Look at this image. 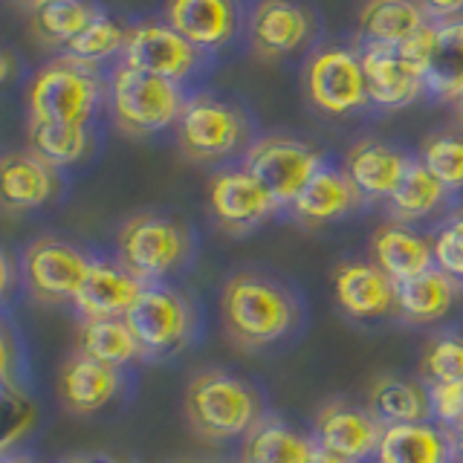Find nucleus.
<instances>
[{
	"mask_svg": "<svg viewBox=\"0 0 463 463\" xmlns=\"http://www.w3.org/2000/svg\"><path fill=\"white\" fill-rule=\"evenodd\" d=\"M221 307L232 339L246 347L279 342L298 322V307L287 289L252 272L232 275L223 287Z\"/></svg>",
	"mask_w": 463,
	"mask_h": 463,
	"instance_id": "f257e3e1",
	"label": "nucleus"
},
{
	"mask_svg": "<svg viewBox=\"0 0 463 463\" xmlns=\"http://www.w3.org/2000/svg\"><path fill=\"white\" fill-rule=\"evenodd\" d=\"M258 394L223 371L197 373L185 388L188 423L206 440H232L258 426Z\"/></svg>",
	"mask_w": 463,
	"mask_h": 463,
	"instance_id": "f03ea898",
	"label": "nucleus"
},
{
	"mask_svg": "<svg viewBox=\"0 0 463 463\" xmlns=\"http://www.w3.org/2000/svg\"><path fill=\"white\" fill-rule=\"evenodd\" d=\"M185 99L177 81L159 79L134 67H116L110 76V110L122 134L148 137L177 125Z\"/></svg>",
	"mask_w": 463,
	"mask_h": 463,
	"instance_id": "7ed1b4c3",
	"label": "nucleus"
},
{
	"mask_svg": "<svg viewBox=\"0 0 463 463\" xmlns=\"http://www.w3.org/2000/svg\"><path fill=\"white\" fill-rule=\"evenodd\" d=\"M29 116L38 122L87 125L99 101V81L87 64L72 58L43 64L29 81Z\"/></svg>",
	"mask_w": 463,
	"mask_h": 463,
	"instance_id": "20e7f679",
	"label": "nucleus"
},
{
	"mask_svg": "<svg viewBox=\"0 0 463 463\" xmlns=\"http://www.w3.org/2000/svg\"><path fill=\"white\" fill-rule=\"evenodd\" d=\"M119 260L122 267L145 281H156L183 264L188 252V235L180 223L159 214H134L119 229Z\"/></svg>",
	"mask_w": 463,
	"mask_h": 463,
	"instance_id": "39448f33",
	"label": "nucleus"
},
{
	"mask_svg": "<svg viewBox=\"0 0 463 463\" xmlns=\"http://www.w3.org/2000/svg\"><path fill=\"white\" fill-rule=\"evenodd\" d=\"M243 168L267 188V194L279 206H293L304 185L322 168V156L307 142L289 137H264L250 145L243 156Z\"/></svg>",
	"mask_w": 463,
	"mask_h": 463,
	"instance_id": "423d86ee",
	"label": "nucleus"
},
{
	"mask_svg": "<svg viewBox=\"0 0 463 463\" xmlns=\"http://www.w3.org/2000/svg\"><path fill=\"white\" fill-rule=\"evenodd\" d=\"M180 148L194 163H214L235 154L246 139L243 116L214 96H192L185 99L183 113L177 119Z\"/></svg>",
	"mask_w": 463,
	"mask_h": 463,
	"instance_id": "0eeeda50",
	"label": "nucleus"
},
{
	"mask_svg": "<svg viewBox=\"0 0 463 463\" xmlns=\"http://www.w3.org/2000/svg\"><path fill=\"white\" fill-rule=\"evenodd\" d=\"M304 90L330 116H345L371 101L359 55L347 50H318L304 67Z\"/></svg>",
	"mask_w": 463,
	"mask_h": 463,
	"instance_id": "6e6552de",
	"label": "nucleus"
},
{
	"mask_svg": "<svg viewBox=\"0 0 463 463\" xmlns=\"http://www.w3.org/2000/svg\"><path fill=\"white\" fill-rule=\"evenodd\" d=\"M93 260L79 246L58 238H38L24 252V279L38 301H72Z\"/></svg>",
	"mask_w": 463,
	"mask_h": 463,
	"instance_id": "1a4fd4ad",
	"label": "nucleus"
},
{
	"mask_svg": "<svg viewBox=\"0 0 463 463\" xmlns=\"http://www.w3.org/2000/svg\"><path fill=\"white\" fill-rule=\"evenodd\" d=\"M125 322L134 330L142 354L168 356L192 333V307L171 287H145Z\"/></svg>",
	"mask_w": 463,
	"mask_h": 463,
	"instance_id": "9d476101",
	"label": "nucleus"
},
{
	"mask_svg": "<svg viewBox=\"0 0 463 463\" xmlns=\"http://www.w3.org/2000/svg\"><path fill=\"white\" fill-rule=\"evenodd\" d=\"M122 58L128 67L159 79L180 81L197 64V47L168 24H142L128 29Z\"/></svg>",
	"mask_w": 463,
	"mask_h": 463,
	"instance_id": "9b49d317",
	"label": "nucleus"
},
{
	"mask_svg": "<svg viewBox=\"0 0 463 463\" xmlns=\"http://www.w3.org/2000/svg\"><path fill=\"white\" fill-rule=\"evenodd\" d=\"M209 209L223 229L246 232L267 221L279 203L246 168H226L209 180Z\"/></svg>",
	"mask_w": 463,
	"mask_h": 463,
	"instance_id": "f8f14e48",
	"label": "nucleus"
},
{
	"mask_svg": "<svg viewBox=\"0 0 463 463\" xmlns=\"http://www.w3.org/2000/svg\"><path fill=\"white\" fill-rule=\"evenodd\" d=\"M362 70H365L368 96L380 108H405L426 90L423 72H420L400 47H380L368 43L359 55Z\"/></svg>",
	"mask_w": 463,
	"mask_h": 463,
	"instance_id": "ddd939ff",
	"label": "nucleus"
},
{
	"mask_svg": "<svg viewBox=\"0 0 463 463\" xmlns=\"http://www.w3.org/2000/svg\"><path fill=\"white\" fill-rule=\"evenodd\" d=\"M380 438L383 426L376 423V417L371 411L354 409V405L330 402L316 417V446L354 463L376 455Z\"/></svg>",
	"mask_w": 463,
	"mask_h": 463,
	"instance_id": "4468645a",
	"label": "nucleus"
},
{
	"mask_svg": "<svg viewBox=\"0 0 463 463\" xmlns=\"http://www.w3.org/2000/svg\"><path fill=\"white\" fill-rule=\"evenodd\" d=\"M336 304L351 318H380L397 310V284L376 264H342L333 279Z\"/></svg>",
	"mask_w": 463,
	"mask_h": 463,
	"instance_id": "2eb2a0df",
	"label": "nucleus"
},
{
	"mask_svg": "<svg viewBox=\"0 0 463 463\" xmlns=\"http://www.w3.org/2000/svg\"><path fill=\"white\" fill-rule=\"evenodd\" d=\"M142 289L145 284L125 267L96 264L93 260L72 304L84 318H125L128 310L139 301Z\"/></svg>",
	"mask_w": 463,
	"mask_h": 463,
	"instance_id": "dca6fc26",
	"label": "nucleus"
},
{
	"mask_svg": "<svg viewBox=\"0 0 463 463\" xmlns=\"http://www.w3.org/2000/svg\"><path fill=\"white\" fill-rule=\"evenodd\" d=\"M371 264L380 267L391 281L402 284L434 269V246L405 223H383L371 235Z\"/></svg>",
	"mask_w": 463,
	"mask_h": 463,
	"instance_id": "f3484780",
	"label": "nucleus"
},
{
	"mask_svg": "<svg viewBox=\"0 0 463 463\" xmlns=\"http://www.w3.org/2000/svg\"><path fill=\"white\" fill-rule=\"evenodd\" d=\"M310 35V18L293 0H260L250 18L252 50L260 58H281Z\"/></svg>",
	"mask_w": 463,
	"mask_h": 463,
	"instance_id": "a211bd4d",
	"label": "nucleus"
},
{
	"mask_svg": "<svg viewBox=\"0 0 463 463\" xmlns=\"http://www.w3.org/2000/svg\"><path fill=\"white\" fill-rule=\"evenodd\" d=\"M165 18L168 26L197 50L223 47L238 29V12L232 0H168Z\"/></svg>",
	"mask_w": 463,
	"mask_h": 463,
	"instance_id": "6ab92c4d",
	"label": "nucleus"
},
{
	"mask_svg": "<svg viewBox=\"0 0 463 463\" xmlns=\"http://www.w3.org/2000/svg\"><path fill=\"white\" fill-rule=\"evenodd\" d=\"M405 165H409V156H402L400 151L373 139L356 142L345 156V174L356 185V192L371 200L394 194Z\"/></svg>",
	"mask_w": 463,
	"mask_h": 463,
	"instance_id": "aec40b11",
	"label": "nucleus"
},
{
	"mask_svg": "<svg viewBox=\"0 0 463 463\" xmlns=\"http://www.w3.org/2000/svg\"><path fill=\"white\" fill-rule=\"evenodd\" d=\"M359 200L362 194L356 192V185L345 171H333L322 165L313 174V180L304 185V192L296 197L293 212L301 223L322 226L330 221H339L347 212H354L359 206Z\"/></svg>",
	"mask_w": 463,
	"mask_h": 463,
	"instance_id": "412c9836",
	"label": "nucleus"
},
{
	"mask_svg": "<svg viewBox=\"0 0 463 463\" xmlns=\"http://www.w3.org/2000/svg\"><path fill=\"white\" fill-rule=\"evenodd\" d=\"M452 449L446 429L434 423L385 426L376 446V463H449Z\"/></svg>",
	"mask_w": 463,
	"mask_h": 463,
	"instance_id": "4be33fe9",
	"label": "nucleus"
},
{
	"mask_svg": "<svg viewBox=\"0 0 463 463\" xmlns=\"http://www.w3.org/2000/svg\"><path fill=\"white\" fill-rule=\"evenodd\" d=\"M61 400L70 411L76 414H93L116 397L119 391V376L116 368L101 365L90 356H72L61 368Z\"/></svg>",
	"mask_w": 463,
	"mask_h": 463,
	"instance_id": "5701e85b",
	"label": "nucleus"
},
{
	"mask_svg": "<svg viewBox=\"0 0 463 463\" xmlns=\"http://www.w3.org/2000/svg\"><path fill=\"white\" fill-rule=\"evenodd\" d=\"M0 194L9 209H38L55 194V174L35 154H6L0 163Z\"/></svg>",
	"mask_w": 463,
	"mask_h": 463,
	"instance_id": "b1692460",
	"label": "nucleus"
},
{
	"mask_svg": "<svg viewBox=\"0 0 463 463\" xmlns=\"http://www.w3.org/2000/svg\"><path fill=\"white\" fill-rule=\"evenodd\" d=\"M426 26V14L414 0H368L359 12L362 38L380 47H400Z\"/></svg>",
	"mask_w": 463,
	"mask_h": 463,
	"instance_id": "393cba45",
	"label": "nucleus"
},
{
	"mask_svg": "<svg viewBox=\"0 0 463 463\" xmlns=\"http://www.w3.org/2000/svg\"><path fill=\"white\" fill-rule=\"evenodd\" d=\"M423 81H426V90L443 101L460 99L463 93V21L434 26Z\"/></svg>",
	"mask_w": 463,
	"mask_h": 463,
	"instance_id": "a878e982",
	"label": "nucleus"
},
{
	"mask_svg": "<svg viewBox=\"0 0 463 463\" xmlns=\"http://www.w3.org/2000/svg\"><path fill=\"white\" fill-rule=\"evenodd\" d=\"M455 296H458L455 279L434 267L423 275H417V279L397 284V313L414 325H429L452 310Z\"/></svg>",
	"mask_w": 463,
	"mask_h": 463,
	"instance_id": "bb28decb",
	"label": "nucleus"
},
{
	"mask_svg": "<svg viewBox=\"0 0 463 463\" xmlns=\"http://www.w3.org/2000/svg\"><path fill=\"white\" fill-rule=\"evenodd\" d=\"M368 411L376 417V423L400 426V423H426L429 394L414 383L397 380V376H380L368 391Z\"/></svg>",
	"mask_w": 463,
	"mask_h": 463,
	"instance_id": "cd10ccee",
	"label": "nucleus"
},
{
	"mask_svg": "<svg viewBox=\"0 0 463 463\" xmlns=\"http://www.w3.org/2000/svg\"><path fill=\"white\" fill-rule=\"evenodd\" d=\"M79 354L119 371L142 354V347L125 318H84L79 330Z\"/></svg>",
	"mask_w": 463,
	"mask_h": 463,
	"instance_id": "c85d7f7f",
	"label": "nucleus"
},
{
	"mask_svg": "<svg viewBox=\"0 0 463 463\" xmlns=\"http://www.w3.org/2000/svg\"><path fill=\"white\" fill-rule=\"evenodd\" d=\"M313 443L284 423H258L246 434L241 463H310Z\"/></svg>",
	"mask_w": 463,
	"mask_h": 463,
	"instance_id": "c756f323",
	"label": "nucleus"
},
{
	"mask_svg": "<svg viewBox=\"0 0 463 463\" xmlns=\"http://www.w3.org/2000/svg\"><path fill=\"white\" fill-rule=\"evenodd\" d=\"M87 125L72 122H38L29 119V148L50 168L72 165L87 154Z\"/></svg>",
	"mask_w": 463,
	"mask_h": 463,
	"instance_id": "7c9ffc66",
	"label": "nucleus"
},
{
	"mask_svg": "<svg viewBox=\"0 0 463 463\" xmlns=\"http://www.w3.org/2000/svg\"><path fill=\"white\" fill-rule=\"evenodd\" d=\"M446 197V188L438 183V177L417 159H409V165L402 171V180L394 188V194L388 197L391 212L400 221H420L440 209V203Z\"/></svg>",
	"mask_w": 463,
	"mask_h": 463,
	"instance_id": "2f4dec72",
	"label": "nucleus"
},
{
	"mask_svg": "<svg viewBox=\"0 0 463 463\" xmlns=\"http://www.w3.org/2000/svg\"><path fill=\"white\" fill-rule=\"evenodd\" d=\"M96 14L99 12L90 4H84V0H55V4L38 6L33 12V29L41 41L67 47V43H72L84 33Z\"/></svg>",
	"mask_w": 463,
	"mask_h": 463,
	"instance_id": "473e14b6",
	"label": "nucleus"
},
{
	"mask_svg": "<svg viewBox=\"0 0 463 463\" xmlns=\"http://www.w3.org/2000/svg\"><path fill=\"white\" fill-rule=\"evenodd\" d=\"M125 38H128L125 29L113 18H108V14L99 12L96 18L87 24L84 33L72 43H67V58L93 67L96 61H105V58H110L113 52L125 50Z\"/></svg>",
	"mask_w": 463,
	"mask_h": 463,
	"instance_id": "72a5a7b5",
	"label": "nucleus"
},
{
	"mask_svg": "<svg viewBox=\"0 0 463 463\" xmlns=\"http://www.w3.org/2000/svg\"><path fill=\"white\" fill-rule=\"evenodd\" d=\"M446 192L463 188V139L455 134H434L423 142V156H420Z\"/></svg>",
	"mask_w": 463,
	"mask_h": 463,
	"instance_id": "f704fd0d",
	"label": "nucleus"
},
{
	"mask_svg": "<svg viewBox=\"0 0 463 463\" xmlns=\"http://www.w3.org/2000/svg\"><path fill=\"white\" fill-rule=\"evenodd\" d=\"M423 373L429 383L463 385V339L443 336L434 339L423 354Z\"/></svg>",
	"mask_w": 463,
	"mask_h": 463,
	"instance_id": "c9c22d12",
	"label": "nucleus"
},
{
	"mask_svg": "<svg viewBox=\"0 0 463 463\" xmlns=\"http://www.w3.org/2000/svg\"><path fill=\"white\" fill-rule=\"evenodd\" d=\"M4 438H0V449L9 452V449L24 440V434L33 429L35 423V405L29 400L18 385H4Z\"/></svg>",
	"mask_w": 463,
	"mask_h": 463,
	"instance_id": "e433bc0d",
	"label": "nucleus"
},
{
	"mask_svg": "<svg viewBox=\"0 0 463 463\" xmlns=\"http://www.w3.org/2000/svg\"><path fill=\"white\" fill-rule=\"evenodd\" d=\"M429 411L443 429L458 431L463 426V385H429Z\"/></svg>",
	"mask_w": 463,
	"mask_h": 463,
	"instance_id": "4c0bfd02",
	"label": "nucleus"
},
{
	"mask_svg": "<svg viewBox=\"0 0 463 463\" xmlns=\"http://www.w3.org/2000/svg\"><path fill=\"white\" fill-rule=\"evenodd\" d=\"M420 6V12L429 14L434 21H446V18H455V14L463 12V0H414Z\"/></svg>",
	"mask_w": 463,
	"mask_h": 463,
	"instance_id": "58836bf2",
	"label": "nucleus"
},
{
	"mask_svg": "<svg viewBox=\"0 0 463 463\" xmlns=\"http://www.w3.org/2000/svg\"><path fill=\"white\" fill-rule=\"evenodd\" d=\"M310 463H354V460H347V458H339V455L327 452V449L316 446V449H313V455H310Z\"/></svg>",
	"mask_w": 463,
	"mask_h": 463,
	"instance_id": "ea45409f",
	"label": "nucleus"
},
{
	"mask_svg": "<svg viewBox=\"0 0 463 463\" xmlns=\"http://www.w3.org/2000/svg\"><path fill=\"white\" fill-rule=\"evenodd\" d=\"M443 229H446L449 235H452V238H455V241L460 243V250H463V212H460V214H455L452 221H449V223H446Z\"/></svg>",
	"mask_w": 463,
	"mask_h": 463,
	"instance_id": "a19ab883",
	"label": "nucleus"
},
{
	"mask_svg": "<svg viewBox=\"0 0 463 463\" xmlns=\"http://www.w3.org/2000/svg\"><path fill=\"white\" fill-rule=\"evenodd\" d=\"M70 463H125V460L110 458V455H87V458H76V460H70Z\"/></svg>",
	"mask_w": 463,
	"mask_h": 463,
	"instance_id": "79ce46f5",
	"label": "nucleus"
},
{
	"mask_svg": "<svg viewBox=\"0 0 463 463\" xmlns=\"http://www.w3.org/2000/svg\"><path fill=\"white\" fill-rule=\"evenodd\" d=\"M12 72H14V64H12V52H4V81L12 79Z\"/></svg>",
	"mask_w": 463,
	"mask_h": 463,
	"instance_id": "37998d69",
	"label": "nucleus"
},
{
	"mask_svg": "<svg viewBox=\"0 0 463 463\" xmlns=\"http://www.w3.org/2000/svg\"><path fill=\"white\" fill-rule=\"evenodd\" d=\"M452 446L458 449V455H460V460H463V426L452 434Z\"/></svg>",
	"mask_w": 463,
	"mask_h": 463,
	"instance_id": "c03bdc74",
	"label": "nucleus"
},
{
	"mask_svg": "<svg viewBox=\"0 0 463 463\" xmlns=\"http://www.w3.org/2000/svg\"><path fill=\"white\" fill-rule=\"evenodd\" d=\"M455 113H458V122L463 125V93H460V99L455 101Z\"/></svg>",
	"mask_w": 463,
	"mask_h": 463,
	"instance_id": "a18cd8bd",
	"label": "nucleus"
},
{
	"mask_svg": "<svg viewBox=\"0 0 463 463\" xmlns=\"http://www.w3.org/2000/svg\"><path fill=\"white\" fill-rule=\"evenodd\" d=\"M26 4H33V6L38 9V6H47V4H55V0H26Z\"/></svg>",
	"mask_w": 463,
	"mask_h": 463,
	"instance_id": "49530a36",
	"label": "nucleus"
},
{
	"mask_svg": "<svg viewBox=\"0 0 463 463\" xmlns=\"http://www.w3.org/2000/svg\"><path fill=\"white\" fill-rule=\"evenodd\" d=\"M4 463H35V460H29V458H6Z\"/></svg>",
	"mask_w": 463,
	"mask_h": 463,
	"instance_id": "de8ad7c7",
	"label": "nucleus"
}]
</instances>
